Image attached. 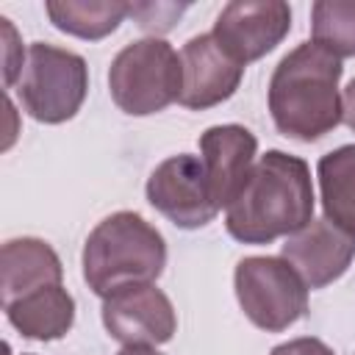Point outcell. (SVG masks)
Here are the masks:
<instances>
[{
    "label": "cell",
    "instance_id": "9",
    "mask_svg": "<svg viewBox=\"0 0 355 355\" xmlns=\"http://www.w3.org/2000/svg\"><path fill=\"white\" fill-rule=\"evenodd\" d=\"M103 324L122 347H158L178 330L169 297L155 286H128L103 300Z\"/></svg>",
    "mask_w": 355,
    "mask_h": 355
},
{
    "label": "cell",
    "instance_id": "19",
    "mask_svg": "<svg viewBox=\"0 0 355 355\" xmlns=\"http://www.w3.org/2000/svg\"><path fill=\"white\" fill-rule=\"evenodd\" d=\"M0 22H3V83H6V89H14L22 67H25L28 50H22V42H19L14 25L6 17Z\"/></svg>",
    "mask_w": 355,
    "mask_h": 355
},
{
    "label": "cell",
    "instance_id": "2",
    "mask_svg": "<svg viewBox=\"0 0 355 355\" xmlns=\"http://www.w3.org/2000/svg\"><path fill=\"white\" fill-rule=\"evenodd\" d=\"M341 58L302 42L272 72L269 111L275 128L297 141H316L341 122Z\"/></svg>",
    "mask_w": 355,
    "mask_h": 355
},
{
    "label": "cell",
    "instance_id": "22",
    "mask_svg": "<svg viewBox=\"0 0 355 355\" xmlns=\"http://www.w3.org/2000/svg\"><path fill=\"white\" fill-rule=\"evenodd\" d=\"M119 355H164L155 347H122Z\"/></svg>",
    "mask_w": 355,
    "mask_h": 355
},
{
    "label": "cell",
    "instance_id": "14",
    "mask_svg": "<svg viewBox=\"0 0 355 355\" xmlns=\"http://www.w3.org/2000/svg\"><path fill=\"white\" fill-rule=\"evenodd\" d=\"M3 308H6V319L11 322V327L33 341L61 338L69 333L75 322V300L61 283L31 291Z\"/></svg>",
    "mask_w": 355,
    "mask_h": 355
},
{
    "label": "cell",
    "instance_id": "17",
    "mask_svg": "<svg viewBox=\"0 0 355 355\" xmlns=\"http://www.w3.org/2000/svg\"><path fill=\"white\" fill-rule=\"evenodd\" d=\"M311 42L336 58L355 55V0H319L311 8Z\"/></svg>",
    "mask_w": 355,
    "mask_h": 355
},
{
    "label": "cell",
    "instance_id": "11",
    "mask_svg": "<svg viewBox=\"0 0 355 355\" xmlns=\"http://www.w3.org/2000/svg\"><path fill=\"white\" fill-rule=\"evenodd\" d=\"M180 64H183V89L178 103L194 111L219 105L227 97H233L244 75V67L236 58H230L211 33H200L189 39L180 50Z\"/></svg>",
    "mask_w": 355,
    "mask_h": 355
},
{
    "label": "cell",
    "instance_id": "7",
    "mask_svg": "<svg viewBox=\"0 0 355 355\" xmlns=\"http://www.w3.org/2000/svg\"><path fill=\"white\" fill-rule=\"evenodd\" d=\"M147 200L172 225L183 230L205 227L216 216V202L208 189L202 158L180 153L161 161L147 178Z\"/></svg>",
    "mask_w": 355,
    "mask_h": 355
},
{
    "label": "cell",
    "instance_id": "18",
    "mask_svg": "<svg viewBox=\"0 0 355 355\" xmlns=\"http://www.w3.org/2000/svg\"><path fill=\"white\" fill-rule=\"evenodd\" d=\"M189 3H130V14L136 25L147 33H166L183 17Z\"/></svg>",
    "mask_w": 355,
    "mask_h": 355
},
{
    "label": "cell",
    "instance_id": "5",
    "mask_svg": "<svg viewBox=\"0 0 355 355\" xmlns=\"http://www.w3.org/2000/svg\"><path fill=\"white\" fill-rule=\"evenodd\" d=\"M14 89L22 108L36 122L58 125L80 111L89 89V69L78 53L33 42Z\"/></svg>",
    "mask_w": 355,
    "mask_h": 355
},
{
    "label": "cell",
    "instance_id": "6",
    "mask_svg": "<svg viewBox=\"0 0 355 355\" xmlns=\"http://www.w3.org/2000/svg\"><path fill=\"white\" fill-rule=\"evenodd\" d=\"M233 283L244 316L266 333L288 330L308 311V286L286 258H244L236 266Z\"/></svg>",
    "mask_w": 355,
    "mask_h": 355
},
{
    "label": "cell",
    "instance_id": "8",
    "mask_svg": "<svg viewBox=\"0 0 355 355\" xmlns=\"http://www.w3.org/2000/svg\"><path fill=\"white\" fill-rule=\"evenodd\" d=\"M291 28V8L280 0H236L227 3L216 22L211 36L219 42V47L236 58L241 67L250 61L263 58L272 53Z\"/></svg>",
    "mask_w": 355,
    "mask_h": 355
},
{
    "label": "cell",
    "instance_id": "15",
    "mask_svg": "<svg viewBox=\"0 0 355 355\" xmlns=\"http://www.w3.org/2000/svg\"><path fill=\"white\" fill-rule=\"evenodd\" d=\"M324 219L355 236V144H344L319 161Z\"/></svg>",
    "mask_w": 355,
    "mask_h": 355
},
{
    "label": "cell",
    "instance_id": "3",
    "mask_svg": "<svg viewBox=\"0 0 355 355\" xmlns=\"http://www.w3.org/2000/svg\"><path fill=\"white\" fill-rule=\"evenodd\" d=\"M80 261L86 286L105 300L128 286L155 283L166 266V241L139 214L116 211L89 233Z\"/></svg>",
    "mask_w": 355,
    "mask_h": 355
},
{
    "label": "cell",
    "instance_id": "13",
    "mask_svg": "<svg viewBox=\"0 0 355 355\" xmlns=\"http://www.w3.org/2000/svg\"><path fill=\"white\" fill-rule=\"evenodd\" d=\"M64 277L61 261L55 250L33 236L11 239L0 250V288H3V305L39 291L44 286H58Z\"/></svg>",
    "mask_w": 355,
    "mask_h": 355
},
{
    "label": "cell",
    "instance_id": "4",
    "mask_svg": "<svg viewBox=\"0 0 355 355\" xmlns=\"http://www.w3.org/2000/svg\"><path fill=\"white\" fill-rule=\"evenodd\" d=\"M183 64L180 53L164 39H141L116 53L108 69L111 100L130 116L164 111L180 97Z\"/></svg>",
    "mask_w": 355,
    "mask_h": 355
},
{
    "label": "cell",
    "instance_id": "1",
    "mask_svg": "<svg viewBox=\"0 0 355 355\" xmlns=\"http://www.w3.org/2000/svg\"><path fill=\"white\" fill-rule=\"evenodd\" d=\"M313 219L311 169L283 150L261 155L236 200L225 208V227L241 244H269L294 236Z\"/></svg>",
    "mask_w": 355,
    "mask_h": 355
},
{
    "label": "cell",
    "instance_id": "16",
    "mask_svg": "<svg viewBox=\"0 0 355 355\" xmlns=\"http://www.w3.org/2000/svg\"><path fill=\"white\" fill-rule=\"evenodd\" d=\"M50 22L78 39L97 42L119 28L130 14V3L122 0H50L44 3Z\"/></svg>",
    "mask_w": 355,
    "mask_h": 355
},
{
    "label": "cell",
    "instance_id": "12",
    "mask_svg": "<svg viewBox=\"0 0 355 355\" xmlns=\"http://www.w3.org/2000/svg\"><path fill=\"white\" fill-rule=\"evenodd\" d=\"M258 139L241 125H214L200 136V158L216 208H227L255 166Z\"/></svg>",
    "mask_w": 355,
    "mask_h": 355
},
{
    "label": "cell",
    "instance_id": "21",
    "mask_svg": "<svg viewBox=\"0 0 355 355\" xmlns=\"http://www.w3.org/2000/svg\"><path fill=\"white\" fill-rule=\"evenodd\" d=\"M341 122L349 130H355V78L349 80V86L341 94Z\"/></svg>",
    "mask_w": 355,
    "mask_h": 355
},
{
    "label": "cell",
    "instance_id": "10",
    "mask_svg": "<svg viewBox=\"0 0 355 355\" xmlns=\"http://www.w3.org/2000/svg\"><path fill=\"white\" fill-rule=\"evenodd\" d=\"M280 252L308 288H324L349 269L355 258V236L336 227L330 219H311L283 241Z\"/></svg>",
    "mask_w": 355,
    "mask_h": 355
},
{
    "label": "cell",
    "instance_id": "20",
    "mask_svg": "<svg viewBox=\"0 0 355 355\" xmlns=\"http://www.w3.org/2000/svg\"><path fill=\"white\" fill-rule=\"evenodd\" d=\"M272 355H333V349L319 338L302 336V338H291L286 344H277L272 349Z\"/></svg>",
    "mask_w": 355,
    "mask_h": 355
}]
</instances>
